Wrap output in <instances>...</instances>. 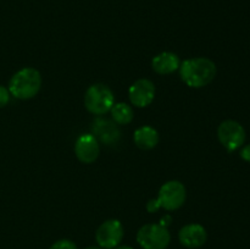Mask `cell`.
Wrapping results in <instances>:
<instances>
[{
	"instance_id": "cell-11",
	"label": "cell",
	"mask_w": 250,
	"mask_h": 249,
	"mask_svg": "<svg viewBox=\"0 0 250 249\" xmlns=\"http://www.w3.org/2000/svg\"><path fill=\"white\" fill-rule=\"evenodd\" d=\"M93 136L99 138L103 143L114 144L120 139V131L114 122L109 120L97 119L93 122Z\"/></svg>"
},
{
	"instance_id": "cell-13",
	"label": "cell",
	"mask_w": 250,
	"mask_h": 249,
	"mask_svg": "<svg viewBox=\"0 0 250 249\" xmlns=\"http://www.w3.org/2000/svg\"><path fill=\"white\" fill-rule=\"evenodd\" d=\"M134 143L139 149L150 150L155 148L159 143V133L155 128L150 126H143L134 132Z\"/></svg>"
},
{
	"instance_id": "cell-18",
	"label": "cell",
	"mask_w": 250,
	"mask_h": 249,
	"mask_svg": "<svg viewBox=\"0 0 250 249\" xmlns=\"http://www.w3.org/2000/svg\"><path fill=\"white\" fill-rule=\"evenodd\" d=\"M241 158L247 163H250V143L244 145L241 150Z\"/></svg>"
},
{
	"instance_id": "cell-7",
	"label": "cell",
	"mask_w": 250,
	"mask_h": 249,
	"mask_svg": "<svg viewBox=\"0 0 250 249\" xmlns=\"http://www.w3.org/2000/svg\"><path fill=\"white\" fill-rule=\"evenodd\" d=\"M124 226L119 220H107L98 227L95 239L103 249H114L121 243L124 238Z\"/></svg>"
},
{
	"instance_id": "cell-2",
	"label": "cell",
	"mask_w": 250,
	"mask_h": 249,
	"mask_svg": "<svg viewBox=\"0 0 250 249\" xmlns=\"http://www.w3.org/2000/svg\"><path fill=\"white\" fill-rule=\"evenodd\" d=\"M42 87V76L33 67H24L17 71L9 82V92L21 100L36 97Z\"/></svg>"
},
{
	"instance_id": "cell-5",
	"label": "cell",
	"mask_w": 250,
	"mask_h": 249,
	"mask_svg": "<svg viewBox=\"0 0 250 249\" xmlns=\"http://www.w3.org/2000/svg\"><path fill=\"white\" fill-rule=\"evenodd\" d=\"M219 141L229 151H234L241 148L246 142V129L239 122L234 120H226L221 122L217 128Z\"/></svg>"
},
{
	"instance_id": "cell-3",
	"label": "cell",
	"mask_w": 250,
	"mask_h": 249,
	"mask_svg": "<svg viewBox=\"0 0 250 249\" xmlns=\"http://www.w3.org/2000/svg\"><path fill=\"white\" fill-rule=\"evenodd\" d=\"M115 104L112 90L107 85L97 83L90 85L84 94L85 109L94 115H104L110 111Z\"/></svg>"
},
{
	"instance_id": "cell-16",
	"label": "cell",
	"mask_w": 250,
	"mask_h": 249,
	"mask_svg": "<svg viewBox=\"0 0 250 249\" xmlns=\"http://www.w3.org/2000/svg\"><path fill=\"white\" fill-rule=\"evenodd\" d=\"M10 100V92L4 85H0V109L7 105Z\"/></svg>"
},
{
	"instance_id": "cell-12",
	"label": "cell",
	"mask_w": 250,
	"mask_h": 249,
	"mask_svg": "<svg viewBox=\"0 0 250 249\" xmlns=\"http://www.w3.org/2000/svg\"><path fill=\"white\" fill-rule=\"evenodd\" d=\"M180 65V58L171 51H164V53L158 54L151 61L153 70L159 75H170L178 70Z\"/></svg>"
},
{
	"instance_id": "cell-19",
	"label": "cell",
	"mask_w": 250,
	"mask_h": 249,
	"mask_svg": "<svg viewBox=\"0 0 250 249\" xmlns=\"http://www.w3.org/2000/svg\"><path fill=\"white\" fill-rule=\"evenodd\" d=\"M171 221H172V217H171L170 215H165V216L161 219L160 225H161V226H164V227H167L168 225L171 224Z\"/></svg>"
},
{
	"instance_id": "cell-1",
	"label": "cell",
	"mask_w": 250,
	"mask_h": 249,
	"mask_svg": "<svg viewBox=\"0 0 250 249\" xmlns=\"http://www.w3.org/2000/svg\"><path fill=\"white\" fill-rule=\"evenodd\" d=\"M216 65L208 58L185 60L180 65V76L190 88H203L211 83L216 76Z\"/></svg>"
},
{
	"instance_id": "cell-21",
	"label": "cell",
	"mask_w": 250,
	"mask_h": 249,
	"mask_svg": "<svg viewBox=\"0 0 250 249\" xmlns=\"http://www.w3.org/2000/svg\"><path fill=\"white\" fill-rule=\"evenodd\" d=\"M85 249H103V248H98V247H88V248Z\"/></svg>"
},
{
	"instance_id": "cell-8",
	"label": "cell",
	"mask_w": 250,
	"mask_h": 249,
	"mask_svg": "<svg viewBox=\"0 0 250 249\" xmlns=\"http://www.w3.org/2000/svg\"><path fill=\"white\" fill-rule=\"evenodd\" d=\"M128 97L137 107H146L151 104L155 97V87L150 80L142 78L136 81L128 89Z\"/></svg>"
},
{
	"instance_id": "cell-10",
	"label": "cell",
	"mask_w": 250,
	"mask_h": 249,
	"mask_svg": "<svg viewBox=\"0 0 250 249\" xmlns=\"http://www.w3.org/2000/svg\"><path fill=\"white\" fill-rule=\"evenodd\" d=\"M178 239L187 248H199L208 239L207 229L199 224L186 225L178 232Z\"/></svg>"
},
{
	"instance_id": "cell-4",
	"label": "cell",
	"mask_w": 250,
	"mask_h": 249,
	"mask_svg": "<svg viewBox=\"0 0 250 249\" xmlns=\"http://www.w3.org/2000/svg\"><path fill=\"white\" fill-rule=\"evenodd\" d=\"M137 242L143 249H166L171 242V234L167 227L148 224L138 229Z\"/></svg>"
},
{
	"instance_id": "cell-17",
	"label": "cell",
	"mask_w": 250,
	"mask_h": 249,
	"mask_svg": "<svg viewBox=\"0 0 250 249\" xmlns=\"http://www.w3.org/2000/svg\"><path fill=\"white\" fill-rule=\"evenodd\" d=\"M160 208H161V205H160V203H159L158 199H150L148 202V204H146V210H148L149 212L158 211Z\"/></svg>"
},
{
	"instance_id": "cell-15",
	"label": "cell",
	"mask_w": 250,
	"mask_h": 249,
	"mask_svg": "<svg viewBox=\"0 0 250 249\" xmlns=\"http://www.w3.org/2000/svg\"><path fill=\"white\" fill-rule=\"evenodd\" d=\"M50 249H77V246L70 239H59L50 247Z\"/></svg>"
},
{
	"instance_id": "cell-9",
	"label": "cell",
	"mask_w": 250,
	"mask_h": 249,
	"mask_svg": "<svg viewBox=\"0 0 250 249\" xmlns=\"http://www.w3.org/2000/svg\"><path fill=\"white\" fill-rule=\"evenodd\" d=\"M75 153L81 163H94L100 154L98 139L93 134H81L77 141H76Z\"/></svg>"
},
{
	"instance_id": "cell-14",
	"label": "cell",
	"mask_w": 250,
	"mask_h": 249,
	"mask_svg": "<svg viewBox=\"0 0 250 249\" xmlns=\"http://www.w3.org/2000/svg\"><path fill=\"white\" fill-rule=\"evenodd\" d=\"M110 111L114 121L119 124H128L133 120V109L126 103H116Z\"/></svg>"
},
{
	"instance_id": "cell-6",
	"label": "cell",
	"mask_w": 250,
	"mask_h": 249,
	"mask_svg": "<svg viewBox=\"0 0 250 249\" xmlns=\"http://www.w3.org/2000/svg\"><path fill=\"white\" fill-rule=\"evenodd\" d=\"M186 195L187 193H186L183 183H181L180 181H168L161 186L158 200L161 208L167 211H173V210L180 209L185 204Z\"/></svg>"
},
{
	"instance_id": "cell-20",
	"label": "cell",
	"mask_w": 250,
	"mask_h": 249,
	"mask_svg": "<svg viewBox=\"0 0 250 249\" xmlns=\"http://www.w3.org/2000/svg\"><path fill=\"white\" fill-rule=\"evenodd\" d=\"M114 249H133L132 248V247H129V246H117L116 248H114Z\"/></svg>"
}]
</instances>
